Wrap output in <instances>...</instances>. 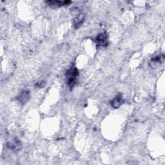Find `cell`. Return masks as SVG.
<instances>
[{
	"label": "cell",
	"mask_w": 165,
	"mask_h": 165,
	"mask_svg": "<svg viewBox=\"0 0 165 165\" xmlns=\"http://www.w3.org/2000/svg\"><path fill=\"white\" fill-rule=\"evenodd\" d=\"M79 76V71L76 67H72L66 73L67 82L70 88H73L77 83V77Z\"/></svg>",
	"instance_id": "6da1fadb"
},
{
	"label": "cell",
	"mask_w": 165,
	"mask_h": 165,
	"mask_svg": "<svg viewBox=\"0 0 165 165\" xmlns=\"http://www.w3.org/2000/svg\"><path fill=\"white\" fill-rule=\"evenodd\" d=\"M123 103V97L121 95H117L113 100L111 101V105L114 108H118L121 107V105Z\"/></svg>",
	"instance_id": "5b68a950"
},
{
	"label": "cell",
	"mask_w": 165,
	"mask_h": 165,
	"mask_svg": "<svg viewBox=\"0 0 165 165\" xmlns=\"http://www.w3.org/2000/svg\"><path fill=\"white\" fill-rule=\"evenodd\" d=\"M96 42L97 45L101 46V47H107L108 44L107 35L105 33H101L97 36Z\"/></svg>",
	"instance_id": "7a4b0ae2"
},
{
	"label": "cell",
	"mask_w": 165,
	"mask_h": 165,
	"mask_svg": "<svg viewBox=\"0 0 165 165\" xmlns=\"http://www.w3.org/2000/svg\"><path fill=\"white\" fill-rule=\"evenodd\" d=\"M164 59V55H159L153 57L151 59V64L154 67L157 65H159L163 63Z\"/></svg>",
	"instance_id": "52a82bcc"
},
{
	"label": "cell",
	"mask_w": 165,
	"mask_h": 165,
	"mask_svg": "<svg viewBox=\"0 0 165 165\" xmlns=\"http://www.w3.org/2000/svg\"><path fill=\"white\" fill-rule=\"evenodd\" d=\"M46 3H47L48 5L50 6L52 8H58V7H61V6L70 4V1H56V0H54V1H47V2H46Z\"/></svg>",
	"instance_id": "3957f363"
},
{
	"label": "cell",
	"mask_w": 165,
	"mask_h": 165,
	"mask_svg": "<svg viewBox=\"0 0 165 165\" xmlns=\"http://www.w3.org/2000/svg\"><path fill=\"white\" fill-rule=\"evenodd\" d=\"M84 17L83 14H78L74 19V26L75 28L80 27L84 22Z\"/></svg>",
	"instance_id": "ba28073f"
},
{
	"label": "cell",
	"mask_w": 165,
	"mask_h": 165,
	"mask_svg": "<svg viewBox=\"0 0 165 165\" xmlns=\"http://www.w3.org/2000/svg\"><path fill=\"white\" fill-rule=\"evenodd\" d=\"M45 85V81H40V82L37 83V84H36V87H37L38 88H42L44 87Z\"/></svg>",
	"instance_id": "9c48e42d"
},
{
	"label": "cell",
	"mask_w": 165,
	"mask_h": 165,
	"mask_svg": "<svg viewBox=\"0 0 165 165\" xmlns=\"http://www.w3.org/2000/svg\"><path fill=\"white\" fill-rule=\"evenodd\" d=\"M30 98V93L29 91H23L19 94L18 97L19 101L22 104H25L27 103Z\"/></svg>",
	"instance_id": "8992f818"
},
{
	"label": "cell",
	"mask_w": 165,
	"mask_h": 165,
	"mask_svg": "<svg viewBox=\"0 0 165 165\" xmlns=\"http://www.w3.org/2000/svg\"><path fill=\"white\" fill-rule=\"evenodd\" d=\"M7 147L12 150L18 151L22 148V143L17 139H14L7 143Z\"/></svg>",
	"instance_id": "277c9868"
}]
</instances>
